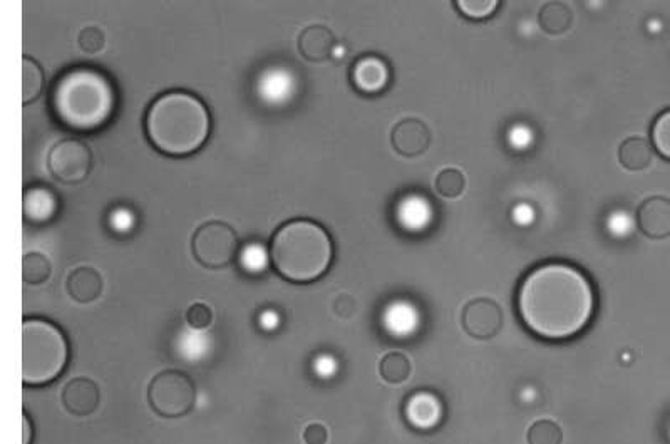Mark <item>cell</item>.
Segmentation results:
<instances>
[{
  "label": "cell",
  "instance_id": "cell-1",
  "mask_svg": "<svg viewBox=\"0 0 670 444\" xmlns=\"http://www.w3.org/2000/svg\"><path fill=\"white\" fill-rule=\"evenodd\" d=\"M595 290L585 272L565 262L538 265L521 280L516 310L523 326L545 341H568L592 322Z\"/></svg>",
  "mask_w": 670,
  "mask_h": 444
},
{
  "label": "cell",
  "instance_id": "cell-2",
  "mask_svg": "<svg viewBox=\"0 0 670 444\" xmlns=\"http://www.w3.org/2000/svg\"><path fill=\"white\" fill-rule=\"evenodd\" d=\"M146 135L151 145L165 155H191L208 140L210 113L193 94L185 91L161 94L146 114Z\"/></svg>",
  "mask_w": 670,
  "mask_h": 444
},
{
  "label": "cell",
  "instance_id": "cell-3",
  "mask_svg": "<svg viewBox=\"0 0 670 444\" xmlns=\"http://www.w3.org/2000/svg\"><path fill=\"white\" fill-rule=\"evenodd\" d=\"M334 260L329 232L312 220H292L275 232L270 262L285 280L310 284L327 274Z\"/></svg>",
  "mask_w": 670,
  "mask_h": 444
},
{
  "label": "cell",
  "instance_id": "cell-4",
  "mask_svg": "<svg viewBox=\"0 0 670 444\" xmlns=\"http://www.w3.org/2000/svg\"><path fill=\"white\" fill-rule=\"evenodd\" d=\"M52 108L61 123L69 128L96 130L113 113V86L104 74L94 69H73L57 81L52 93Z\"/></svg>",
  "mask_w": 670,
  "mask_h": 444
},
{
  "label": "cell",
  "instance_id": "cell-5",
  "mask_svg": "<svg viewBox=\"0 0 670 444\" xmlns=\"http://www.w3.org/2000/svg\"><path fill=\"white\" fill-rule=\"evenodd\" d=\"M69 342L54 322L29 317L22 324V381L29 388L54 383L66 371Z\"/></svg>",
  "mask_w": 670,
  "mask_h": 444
},
{
  "label": "cell",
  "instance_id": "cell-6",
  "mask_svg": "<svg viewBox=\"0 0 670 444\" xmlns=\"http://www.w3.org/2000/svg\"><path fill=\"white\" fill-rule=\"evenodd\" d=\"M148 401L161 418H183L195 406V384L185 372L168 369L151 379Z\"/></svg>",
  "mask_w": 670,
  "mask_h": 444
},
{
  "label": "cell",
  "instance_id": "cell-7",
  "mask_svg": "<svg viewBox=\"0 0 670 444\" xmlns=\"http://www.w3.org/2000/svg\"><path fill=\"white\" fill-rule=\"evenodd\" d=\"M191 250L198 264L210 270L232 265L240 252V240L235 230L223 222L201 225L191 240Z\"/></svg>",
  "mask_w": 670,
  "mask_h": 444
},
{
  "label": "cell",
  "instance_id": "cell-8",
  "mask_svg": "<svg viewBox=\"0 0 670 444\" xmlns=\"http://www.w3.org/2000/svg\"><path fill=\"white\" fill-rule=\"evenodd\" d=\"M93 151L79 140H62L47 156V168L64 185H78L88 178L93 168Z\"/></svg>",
  "mask_w": 670,
  "mask_h": 444
},
{
  "label": "cell",
  "instance_id": "cell-9",
  "mask_svg": "<svg viewBox=\"0 0 670 444\" xmlns=\"http://www.w3.org/2000/svg\"><path fill=\"white\" fill-rule=\"evenodd\" d=\"M461 324L466 334L480 341L493 339L500 332L503 324V314L500 305L491 299L471 300L464 307L461 315Z\"/></svg>",
  "mask_w": 670,
  "mask_h": 444
},
{
  "label": "cell",
  "instance_id": "cell-10",
  "mask_svg": "<svg viewBox=\"0 0 670 444\" xmlns=\"http://www.w3.org/2000/svg\"><path fill=\"white\" fill-rule=\"evenodd\" d=\"M99 399L101 394L98 384L88 377H74L73 381H69L62 389L64 408L78 418L91 416L98 409Z\"/></svg>",
  "mask_w": 670,
  "mask_h": 444
},
{
  "label": "cell",
  "instance_id": "cell-11",
  "mask_svg": "<svg viewBox=\"0 0 670 444\" xmlns=\"http://www.w3.org/2000/svg\"><path fill=\"white\" fill-rule=\"evenodd\" d=\"M391 143L394 150L402 156L423 155L431 145V133L428 126L419 119H404L392 130Z\"/></svg>",
  "mask_w": 670,
  "mask_h": 444
},
{
  "label": "cell",
  "instance_id": "cell-12",
  "mask_svg": "<svg viewBox=\"0 0 670 444\" xmlns=\"http://www.w3.org/2000/svg\"><path fill=\"white\" fill-rule=\"evenodd\" d=\"M639 228L649 238L669 237L670 235V200L662 197L649 198L640 205L637 213Z\"/></svg>",
  "mask_w": 670,
  "mask_h": 444
},
{
  "label": "cell",
  "instance_id": "cell-13",
  "mask_svg": "<svg viewBox=\"0 0 670 444\" xmlns=\"http://www.w3.org/2000/svg\"><path fill=\"white\" fill-rule=\"evenodd\" d=\"M352 79L362 93H379L389 83V68L381 57L364 56L356 62Z\"/></svg>",
  "mask_w": 670,
  "mask_h": 444
},
{
  "label": "cell",
  "instance_id": "cell-14",
  "mask_svg": "<svg viewBox=\"0 0 670 444\" xmlns=\"http://www.w3.org/2000/svg\"><path fill=\"white\" fill-rule=\"evenodd\" d=\"M404 413L414 428L431 429L439 423L443 408L433 393L419 391L408 399Z\"/></svg>",
  "mask_w": 670,
  "mask_h": 444
},
{
  "label": "cell",
  "instance_id": "cell-15",
  "mask_svg": "<svg viewBox=\"0 0 670 444\" xmlns=\"http://www.w3.org/2000/svg\"><path fill=\"white\" fill-rule=\"evenodd\" d=\"M67 294L71 295V299L76 300L79 304H88L98 300L103 294L104 282L103 277L98 270L91 269V267H81L69 274L66 280Z\"/></svg>",
  "mask_w": 670,
  "mask_h": 444
},
{
  "label": "cell",
  "instance_id": "cell-16",
  "mask_svg": "<svg viewBox=\"0 0 670 444\" xmlns=\"http://www.w3.org/2000/svg\"><path fill=\"white\" fill-rule=\"evenodd\" d=\"M299 52L307 61H325L334 52L335 37L330 29L324 26L307 27L300 32Z\"/></svg>",
  "mask_w": 670,
  "mask_h": 444
},
{
  "label": "cell",
  "instance_id": "cell-17",
  "mask_svg": "<svg viewBox=\"0 0 670 444\" xmlns=\"http://www.w3.org/2000/svg\"><path fill=\"white\" fill-rule=\"evenodd\" d=\"M654 160V150L649 141L639 136L625 140L619 148L620 165L625 170L640 171L645 170Z\"/></svg>",
  "mask_w": 670,
  "mask_h": 444
},
{
  "label": "cell",
  "instance_id": "cell-18",
  "mask_svg": "<svg viewBox=\"0 0 670 444\" xmlns=\"http://www.w3.org/2000/svg\"><path fill=\"white\" fill-rule=\"evenodd\" d=\"M57 200L46 188H32L24 197V212L32 222H47L56 213Z\"/></svg>",
  "mask_w": 670,
  "mask_h": 444
},
{
  "label": "cell",
  "instance_id": "cell-19",
  "mask_svg": "<svg viewBox=\"0 0 670 444\" xmlns=\"http://www.w3.org/2000/svg\"><path fill=\"white\" fill-rule=\"evenodd\" d=\"M44 71L32 57L22 59V101L24 104L32 103L41 96L44 89Z\"/></svg>",
  "mask_w": 670,
  "mask_h": 444
},
{
  "label": "cell",
  "instance_id": "cell-20",
  "mask_svg": "<svg viewBox=\"0 0 670 444\" xmlns=\"http://www.w3.org/2000/svg\"><path fill=\"white\" fill-rule=\"evenodd\" d=\"M411 371H413L411 361L402 352H389L382 357L381 364H379V372L386 383H404L411 376Z\"/></svg>",
  "mask_w": 670,
  "mask_h": 444
},
{
  "label": "cell",
  "instance_id": "cell-21",
  "mask_svg": "<svg viewBox=\"0 0 670 444\" xmlns=\"http://www.w3.org/2000/svg\"><path fill=\"white\" fill-rule=\"evenodd\" d=\"M538 22L543 31L548 34H560V32L567 31L572 24V12L560 2H552V4L543 6Z\"/></svg>",
  "mask_w": 670,
  "mask_h": 444
},
{
  "label": "cell",
  "instance_id": "cell-22",
  "mask_svg": "<svg viewBox=\"0 0 670 444\" xmlns=\"http://www.w3.org/2000/svg\"><path fill=\"white\" fill-rule=\"evenodd\" d=\"M52 274L51 260L42 253H27L22 262V279L29 285L46 284Z\"/></svg>",
  "mask_w": 670,
  "mask_h": 444
},
{
  "label": "cell",
  "instance_id": "cell-23",
  "mask_svg": "<svg viewBox=\"0 0 670 444\" xmlns=\"http://www.w3.org/2000/svg\"><path fill=\"white\" fill-rule=\"evenodd\" d=\"M528 444H562L563 431L552 419H538L526 433Z\"/></svg>",
  "mask_w": 670,
  "mask_h": 444
},
{
  "label": "cell",
  "instance_id": "cell-24",
  "mask_svg": "<svg viewBox=\"0 0 670 444\" xmlns=\"http://www.w3.org/2000/svg\"><path fill=\"white\" fill-rule=\"evenodd\" d=\"M650 140L654 150L664 160L670 161V108L665 109L655 118L650 128Z\"/></svg>",
  "mask_w": 670,
  "mask_h": 444
},
{
  "label": "cell",
  "instance_id": "cell-25",
  "mask_svg": "<svg viewBox=\"0 0 670 444\" xmlns=\"http://www.w3.org/2000/svg\"><path fill=\"white\" fill-rule=\"evenodd\" d=\"M464 186H466V180H464L463 173L453 168L441 171L434 181L436 192L443 198H458L464 192Z\"/></svg>",
  "mask_w": 670,
  "mask_h": 444
},
{
  "label": "cell",
  "instance_id": "cell-26",
  "mask_svg": "<svg viewBox=\"0 0 670 444\" xmlns=\"http://www.w3.org/2000/svg\"><path fill=\"white\" fill-rule=\"evenodd\" d=\"M498 7L500 4L496 0H459L456 2V9L466 19H473V21L488 19L498 11Z\"/></svg>",
  "mask_w": 670,
  "mask_h": 444
},
{
  "label": "cell",
  "instance_id": "cell-27",
  "mask_svg": "<svg viewBox=\"0 0 670 444\" xmlns=\"http://www.w3.org/2000/svg\"><path fill=\"white\" fill-rule=\"evenodd\" d=\"M213 319L215 315L207 304H193L186 310V324L195 331H205L212 326Z\"/></svg>",
  "mask_w": 670,
  "mask_h": 444
},
{
  "label": "cell",
  "instance_id": "cell-28",
  "mask_svg": "<svg viewBox=\"0 0 670 444\" xmlns=\"http://www.w3.org/2000/svg\"><path fill=\"white\" fill-rule=\"evenodd\" d=\"M79 47L89 56H96L106 47V37L98 27H86L79 34Z\"/></svg>",
  "mask_w": 670,
  "mask_h": 444
},
{
  "label": "cell",
  "instance_id": "cell-29",
  "mask_svg": "<svg viewBox=\"0 0 670 444\" xmlns=\"http://www.w3.org/2000/svg\"><path fill=\"white\" fill-rule=\"evenodd\" d=\"M242 262L248 272H262L268 262V255L260 243H250L242 248Z\"/></svg>",
  "mask_w": 670,
  "mask_h": 444
},
{
  "label": "cell",
  "instance_id": "cell-30",
  "mask_svg": "<svg viewBox=\"0 0 670 444\" xmlns=\"http://www.w3.org/2000/svg\"><path fill=\"white\" fill-rule=\"evenodd\" d=\"M329 439V431L322 424H309L304 431L305 444H327Z\"/></svg>",
  "mask_w": 670,
  "mask_h": 444
},
{
  "label": "cell",
  "instance_id": "cell-31",
  "mask_svg": "<svg viewBox=\"0 0 670 444\" xmlns=\"http://www.w3.org/2000/svg\"><path fill=\"white\" fill-rule=\"evenodd\" d=\"M111 225H113L116 232H129L134 225V217L128 210L119 208L111 215Z\"/></svg>",
  "mask_w": 670,
  "mask_h": 444
},
{
  "label": "cell",
  "instance_id": "cell-32",
  "mask_svg": "<svg viewBox=\"0 0 670 444\" xmlns=\"http://www.w3.org/2000/svg\"><path fill=\"white\" fill-rule=\"evenodd\" d=\"M334 309L337 314L346 319V317H351L356 307H354V300L349 295H341L339 299L335 300Z\"/></svg>",
  "mask_w": 670,
  "mask_h": 444
},
{
  "label": "cell",
  "instance_id": "cell-33",
  "mask_svg": "<svg viewBox=\"0 0 670 444\" xmlns=\"http://www.w3.org/2000/svg\"><path fill=\"white\" fill-rule=\"evenodd\" d=\"M34 441V424L29 414L22 413V444H32Z\"/></svg>",
  "mask_w": 670,
  "mask_h": 444
}]
</instances>
